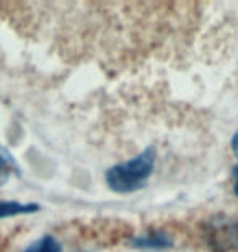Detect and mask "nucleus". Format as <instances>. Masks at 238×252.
I'll return each mask as SVG.
<instances>
[{
    "label": "nucleus",
    "instance_id": "f257e3e1",
    "mask_svg": "<svg viewBox=\"0 0 238 252\" xmlns=\"http://www.w3.org/2000/svg\"><path fill=\"white\" fill-rule=\"evenodd\" d=\"M155 149L147 148L135 158L111 167L106 172V184L118 193H131L142 189L155 167Z\"/></svg>",
    "mask_w": 238,
    "mask_h": 252
},
{
    "label": "nucleus",
    "instance_id": "f03ea898",
    "mask_svg": "<svg viewBox=\"0 0 238 252\" xmlns=\"http://www.w3.org/2000/svg\"><path fill=\"white\" fill-rule=\"evenodd\" d=\"M206 239L212 249L230 252L238 249V220L227 215H215L204 226Z\"/></svg>",
    "mask_w": 238,
    "mask_h": 252
},
{
    "label": "nucleus",
    "instance_id": "7ed1b4c3",
    "mask_svg": "<svg viewBox=\"0 0 238 252\" xmlns=\"http://www.w3.org/2000/svg\"><path fill=\"white\" fill-rule=\"evenodd\" d=\"M173 244V241L168 234L160 233V231H152L149 234L137 236L135 239H132V246L140 249H165L170 248Z\"/></svg>",
    "mask_w": 238,
    "mask_h": 252
},
{
    "label": "nucleus",
    "instance_id": "20e7f679",
    "mask_svg": "<svg viewBox=\"0 0 238 252\" xmlns=\"http://www.w3.org/2000/svg\"><path fill=\"white\" fill-rule=\"evenodd\" d=\"M38 205H23L17 203V201H0V218H8V216H17V215H26L38 211Z\"/></svg>",
    "mask_w": 238,
    "mask_h": 252
},
{
    "label": "nucleus",
    "instance_id": "39448f33",
    "mask_svg": "<svg viewBox=\"0 0 238 252\" xmlns=\"http://www.w3.org/2000/svg\"><path fill=\"white\" fill-rule=\"evenodd\" d=\"M25 252H62L59 241L53 236H43L41 239L34 241L31 246H28Z\"/></svg>",
    "mask_w": 238,
    "mask_h": 252
},
{
    "label": "nucleus",
    "instance_id": "423d86ee",
    "mask_svg": "<svg viewBox=\"0 0 238 252\" xmlns=\"http://www.w3.org/2000/svg\"><path fill=\"white\" fill-rule=\"evenodd\" d=\"M13 170H15L13 160L10 159L8 156H5L3 153H0V187L8 182Z\"/></svg>",
    "mask_w": 238,
    "mask_h": 252
},
{
    "label": "nucleus",
    "instance_id": "0eeeda50",
    "mask_svg": "<svg viewBox=\"0 0 238 252\" xmlns=\"http://www.w3.org/2000/svg\"><path fill=\"white\" fill-rule=\"evenodd\" d=\"M232 149H234V153L238 156V131L235 133L234 138H232Z\"/></svg>",
    "mask_w": 238,
    "mask_h": 252
},
{
    "label": "nucleus",
    "instance_id": "6e6552de",
    "mask_svg": "<svg viewBox=\"0 0 238 252\" xmlns=\"http://www.w3.org/2000/svg\"><path fill=\"white\" fill-rule=\"evenodd\" d=\"M234 191H235V195L238 196V165H237V167H235V170H234Z\"/></svg>",
    "mask_w": 238,
    "mask_h": 252
}]
</instances>
